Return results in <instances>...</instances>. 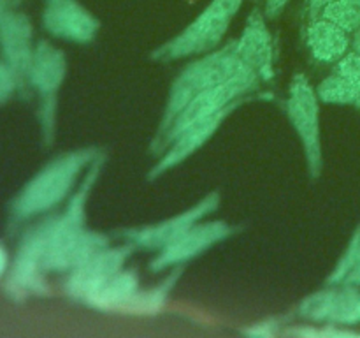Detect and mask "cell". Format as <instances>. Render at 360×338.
I'll use <instances>...</instances> for the list:
<instances>
[{
	"label": "cell",
	"mask_w": 360,
	"mask_h": 338,
	"mask_svg": "<svg viewBox=\"0 0 360 338\" xmlns=\"http://www.w3.org/2000/svg\"><path fill=\"white\" fill-rule=\"evenodd\" d=\"M288 2H290V0H267L264 14H266V18H271V20H273V18H278L283 13L285 7L288 6Z\"/></svg>",
	"instance_id": "obj_24"
},
{
	"label": "cell",
	"mask_w": 360,
	"mask_h": 338,
	"mask_svg": "<svg viewBox=\"0 0 360 338\" xmlns=\"http://www.w3.org/2000/svg\"><path fill=\"white\" fill-rule=\"evenodd\" d=\"M234 51L260 81L271 83L274 80L273 35L266 25V16L260 11H253L248 16L241 35L234 41Z\"/></svg>",
	"instance_id": "obj_15"
},
{
	"label": "cell",
	"mask_w": 360,
	"mask_h": 338,
	"mask_svg": "<svg viewBox=\"0 0 360 338\" xmlns=\"http://www.w3.org/2000/svg\"><path fill=\"white\" fill-rule=\"evenodd\" d=\"M334 73L347 77L352 84L360 92V55L355 51H348L341 60L334 63Z\"/></svg>",
	"instance_id": "obj_22"
},
{
	"label": "cell",
	"mask_w": 360,
	"mask_h": 338,
	"mask_svg": "<svg viewBox=\"0 0 360 338\" xmlns=\"http://www.w3.org/2000/svg\"><path fill=\"white\" fill-rule=\"evenodd\" d=\"M348 34L360 28V0H334L320 14Z\"/></svg>",
	"instance_id": "obj_20"
},
{
	"label": "cell",
	"mask_w": 360,
	"mask_h": 338,
	"mask_svg": "<svg viewBox=\"0 0 360 338\" xmlns=\"http://www.w3.org/2000/svg\"><path fill=\"white\" fill-rule=\"evenodd\" d=\"M220 194L210 192L207 196H204L199 203L190 206L188 210L181 211V213L174 215V217L165 218V220L157 222V224L143 225V227L125 229V231L122 232V236L125 242L132 243L136 249L157 250L158 252V250H162L164 246H167L169 243L178 239L179 236L185 234L188 229H192L193 225L199 224L200 220H204L207 215L213 213V211L220 206Z\"/></svg>",
	"instance_id": "obj_9"
},
{
	"label": "cell",
	"mask_w": 360,
	"mask_h": 338,
	"mask_svg": "<svg viewBox=\"0 0 360 338\" xmlns=\"http://www.w3.org/2000/svg\"><path fill=\"white\" fill-rule=\"evenodd\" d=\"M101 150L95 146L77 148L58 155L42 165L11 199L7 222L9 229L20 227L27 222L53 213L65 203L79 185L83 173L90 168Z\"/></svg>",
	"instance_id": "obj_2"
},
{
	"label": "cell",
	"mask_w": 360,
	"mask_h": 338,
	"mask_svg": "<svg viewBox=\"0 0 360 338\" xmlns=\"http://www.w3.org/2000/svg\"><path fill=\"white\" fill-rule=\"evenodd\" d=\"M41 21L51 37L72 44H90L101 28L97 18L79 0H44Z\"/></svg>",
	"instance_id": "obj_12"
},
{
	"label": "cell",
	"mask_w": 360,
	"mask_h": 338,
	"mask_svg": "<svg viewBox=\"0 0 360 338\" xmlns=\"http://www.w3.org/2000/svg\"><path fill=\"white\" fill-rule=\"evenodd\" d=\"M259 77L253 73H250L245 74V76L234 77V80L227 81V83L217 84V87L199 94L181 109V113L176 116L167 132L164 134V137H162L155 146H151V151L160 155L162 151L165 150V146H167L181 130H185L186 127H190L192 123L200 122V120L207 118V116L214 115V113L221 111V109L225 108H231V106L234 104H243V102H246V99L259 88Z\"/></svg>",
	"instance_id": "obj_7"
},
{
	"label": "cell",
	"mask_w": 360,
	"mask_h": 338,
	"mask_svg": "<svg viewBox=\"0 0 360 338\" xmlns=\"http://www.w3.org/2000/svg\"><path fill=\"white\" fill-rule=\"evenodd\" d=\"M309 55L320 63H336L350 51L352 39L348 32L330 23L326 18L311 20L306 32Z\"/></svg>",
	"instance_id": "obj_16"
},
{
	"label": "cell",
	"mask_w": 360,
	"mask_h": 338,
	"mask_svg": "<svg viewBox=\"0 0 360 338\" xmlns=\"http://www.w3.org/2000/svg\"><path fill=\"white\" fill-rule=\"evenodd\" d=\"M34 25L20 9L7 14L0 23V58L9 65L20 83V95L28 92L27 77L35 53Z\"/></svg>",
	"instance_id": "obj_14"
},
{
	"label": "cell",
	"mask_w": 360,
	"mask_h": 338,
	"mask_svg": "<svg viewBox=\"0 0 360 338\" xmlns=\"http://www.w3.org/2000/svg\"><path fill=\"white\" fill-rule=\"evenodd\" d=\"M320 99L316 88L309 83L304 74H295L288 87L287 116L294 127L304 151L308 173L313 180L322 175L323 169V146H322V123H320Z\"/></svg>",
	"instance_id": "obj_6"
},
{
	"label": "cell",
	"mask_w": 360,
	"mask_h": 338,
	"mask_svg": "<svg viewBox=\"0 0 360 338\" xmlns=\"http://www.w3.org/2000/svg\"><path fill=\"white\" fill-rule=\"evenodd\" d=\"M67 56L58 46L39 41L27 77V88L37 95V120L46 146L55 141L58 94L67 77Z\"/></svg>",
	"instance_id": "obj_5"
},
{
	"label": "cell",
	"mask_w": 360,
	"mask_h": 338,
	"mask_svg": "<svg viewBox=\"0 0 360 338\" xmlns=\"http://www.w3.org/2000/svg\"><path fill=\"white\" fill-rule=\"evenodd\" d=\"M23 2L25 0H0V23H2L7 14L13 13L14 9H20Z\"/></svg>",
	"instance_id": "obj_26"
},
{
	"label": "cell",
	"mask_w": 360,
	"mask_h": 338,
	"mask_svg": "<svg viewBox=\"0 0 360 338\" xmlns=\"http://www.w3.org/2000/svg\"><path fill=\"white\" fill-rule=\"evenodd\" d=\"M104 164L105 154L101 151L65 201V208L46 215L23 232L4 278L11 298L23 301L44 296L48 275H69L88 257L111 245L109 236L86 227V204Z\"/></svg>",
	"instance_id": "obj_1"
},
{
	"label": "cell",
	"mask_w": 360,
	"mask_h": 338,
	"mask_svg": "<svg viewBox=\"0 0 360 338\" xmlns=\"http://www.w3.org/2000/svg\"><path fill=\"white\" fill-rule=\"evenodd\" d=\"M299 315L326 326L360 324V287L352 284H327L326 289L302 299Z\"/></svg>",
	"instance_id": "obj_10"
},
{
	"label": "cell",
	"mask_w": 360,
	"mask_h": 338,
	"mask_svg": "<svg viewBox=\"0 0 360 338\" xmlns=\"http://www.w3.org/2000/svg\"><path fill=\"white\" fill-rule=\"evenodd\" d=\"M9 266H11V256L9 252H7L6 246H4V243L0 242V280L6 278L7 271H9Z\"/></svg>",
	"instance_id": "obj_27"
},
{
	"label": "cell",
	"mask_w": 360,
	"mask_h": 338,
	"mask_svg": "<svg viewBox=\"0 0 360 338\" xmlns=\"http://www.w3.org/2000/svg\"><path fill=\"white\" fill-rule=\"evenodd\" d=\"M316 95H319L322 104L354 106L360 111V92L347 77L334 73V70L330 76L320 81V84L316 87Z\"/></svg>",
	"instance_id": "obj_19"
},
{
	"label": "cell",
	"mask_w": 360,
	"mask_h": 338,
	"mask_svg": "<svg viewBox=\"0 0 360 338\" xmlns=\"http://www.w3.org/2000/svg\"><path fill=\"white\" fill-rule=\"evenodd\" d=\"M236 232H238V227L229 222L200 220L185 234L158 250L157 256L151 259L150 270L158 273V271H167L176 266H185L188 261L197 259Z\"/></svg>",
	"instance_id": "obj_8"
},
{
	"label": "cell",
	"mask_w": 360,
	"mask_h": 338,
	"mask_svg": "<svg viewBox=\"0 0 360 338\" xmlns=\"http://www.w3.org/2000/svg\"><path fill=\"white\" fill-rule=\"evenodd\" d=\"M333 2H334V0H308V18H309V21L320 18L322 11Z\"/></svg>",
	"instance_id": "obj_25"
},
{
	"label": "cell",
	"mask_w": 360,
	"mask_h": 338,
	"mask_svg": "<svg viewBox=\"0 0 360 338\" xmlns=\"http://www.w3.org/2000/svg\"><path fill=\"white\" fill-rule=\"evenodd\" d=\"M183 275V266H176L172 270H169L167 277L160 282L155 287L139 289L136 292L132 299L129 301V305L123 308V313H136V315H151V313H157L164 308V305L167 303L169 294L172 292V289L178 284L179 277Z\"/></svg>",
	"instance_id": "obj_18"
},
{
	"label": "cell",
	"mask_w": 360,
	"mask_h": 338,
	"mask_svg": "<svg viewBox=\"0 0 360 338\" xmlns=\"http://www.w3.org/2000/svg\"><path fill=\"white\" fill-rule=\"evenodd\" d=\"M239 106L241 104H234L231 106V108L221 109V111L214 113V115L207 116V118L200 120V122L192 123V125L186 127L185 130H181V132L165 146V150L162 151L158 161L151 165L150 173H148V180L160 178L162 175H165V173H169L171 169H174L176 165L188 161V158L192 157V155H195L200 148L206 146L207 141L213 139V136L218 132V129L227 122L229 116H231Z\"/></svg>",
	"instance_id": "obj_13"
},
{
	"label": "cell",
	"mask_w": 360,
	"mask_h": 338,
	"mask_svg": "<svg viewBox=\"0 0 360 338\" xmlns=\"http://www.w3.org/2000/svg\"><path fill=\"white\" fill-rule=\"evenodd\" d=\"M341 284H352V285H359L360 287V261L348 271V275L345 277V280Z\"/></svg>",
	"instance_id": "obj_28"
},
{
	"label": "cell",
	"mask_w": 360,
	"mask_h": 338,
	"mask_svg": "<svg viewBox=\"0 0 360 338\" xmlns=\"http://www.w3.org/2000/svg\"><path fill=\"white\" fill-rule=\"evenodd\" d=\"M139 289V277L136 270L123 268L88 299L86 305L91 308L104 310V312H123V308L129 305Z\"/></svg>",
	"instance_id": "obj_17"
},
{
	"label": "cell",
	"mask_w": 360,
	"mask_h": 338,
	"mask_svg": "<svg viewBox=\"0 0 360 338\" xmlns=\"http://www.w3.org/2000/svg\"><path fill=\"white\" fill-rule=\"evenodd\" d=\"M360 261V225L355 229L354 236H352L350 243L345 249L343 256L340 257V261L336 263L334 270L330 271V275L327 277V284H341L345 280V277L348 275V271L355 266Z\"/></svg>",
	"instance_id": "obj_21"
},
{
	"label": "cell",
	"mask_w": 360,
	"mask_h": 338,
	"mask_svg": "<svg viewBox=\"0 0 360 338\" xmlns=\"http://www.w3.org/2000/svg\"><path fill=\"white\" fill-rule=\"evenodd\" d=\"M16 94H21L20 83L9 65L0 58V106L7 104Z\"/></svg>",
	"instance_id": "obj_23"
},
{
	"label": "cell",
	"mask_w": 360,
	"mask_h": 338,
	"mask_svg": "<svg viewBox=\"0 0 360 338\" xmlns=\"http://www.w3.org/2000/svg\"><path fill=\"white\" fill-rule=\"evenodd\" d=\"M241 6L243 0H211L195 20L155 49L151 58L157 62H174L213 51L220 46Z\"/></svg>",
	"instance_id": "obj_4"
},
{
	"label": "cell",
	"mask_w": 360,
	"mask_h": 338,
	"mask_svg": "<svg viewBox=\"0 0 360 338\" xmlns=\"http://www.w3.org/2000/svg\"><path fill=\"white\" fill-rule=\"evenodd\" d=\"M352 51L360 55V28H357L354 32V35H352Z\"/></svg>",
	"instance_id": "obj_29"
},
{
	"label": "cell",
	"mask_w": 360,
	"mask_h": 338,
	"mask_svg": "<svg viewBox=\"0 0 360 338\" xmlns=\"http://www.w3.org/2000/svg\"><path fill=\"white\" fill-rule=\"evenodd\" d=\"M136 246L125 242L123 245L104 246L88 257L83 264L67 275L65 291L67 294L77 301L86 303L102 285L108 284L120 270H123L127 261L130 259Z\"/></svg>",
	"instance_id": "obj_11"
},
{
	"label": "cell",
	"mask_w": 360,
	"mask_h": 338,
	"mask_svg": "<svg viewBox=\"0 0 360 338\" xmlns=\"http://www.w3.org/2000/svg\"><path fill=\"white\" fill-rule=\"evenodd\" d=\"M250 73L252 70L236 55L234 41L225 44L224 48L213 49V51L206 53V55L190 62L176 76V80L172 81L171 90H169L167 95V102H165V109L162 113L160 125H158L157 134H155L153 141H151V146H155L164 137V134L167 132L176 116L181 113V109L192 99H195L197 95L210 90V88L217 87V84L227 83V81L234 80V77L245 76V74Z\"/></svg>",
	"instance_id": "obj_3"
}]
</instances>
